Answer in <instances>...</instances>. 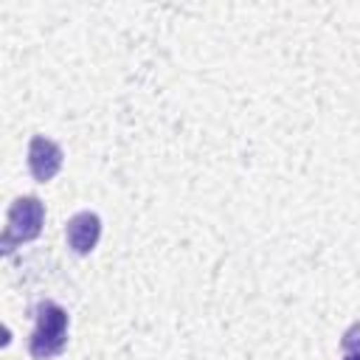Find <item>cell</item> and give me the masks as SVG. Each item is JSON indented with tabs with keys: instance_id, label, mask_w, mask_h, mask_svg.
Returning <instances> with one entry per match:
<instances>
[{
	"instance_id": "1",
	"label": "cell",
	"mask_w": 360,
	"mask_h": 360,
	"mask_svg": "<svg viewBox=\"0 0 360 360\" xmlns=\"http://www.w3.org/2000/svg\"><path fill=\"white\" fill-rule=\"evenodd\" d=\"M68 312L53 304V301H42L37 307V323L34 332L28 338V352L34 360H51L56 354H62V349L68 346Z\"/></svg>"
},
{
	"instance_id": "2",
	"label": "cell",
	"mask_w": 360,
	"mask_h": 360,
	"mask_svg": "<svg viewBox=\"0 0 360 360\" xmlns=\"http://www.w3.org/2000/svg\"><path fill=\"white\" fill-rule=\"evenodd\" d=\"M42 225H45V205L39 197L34 194H25V197H17L6 214V231L0 236V248L3 253H11L17 245L22 242H31L42 233Z\"/></svg>"
},
{
	"instance_id": "3",
	"label": "cell",
	"mask_w": 360,
	"mask_h": 360,
	"mask_svg": "<svg viewBox=\"0 0 360 360\" xmlns=\"http://www.w3.org/2000/svg\"><path fill=\"white\" fill-rule=\"evenodd\" d=\"M62 160H65V152H62L59 143H53L45 135L31 138V143H28V172H31L34 180H39V183L53 180L56 172L62 169Z\"/></svg>"
},
{
	"instance_id": "4",
	"label": "cell",
	"mask_w": 360,
	"mask_h": 360,
	"mask_svg": "<svg viewBox=\"0 0 360 360\" xmlns=\"http://www.w3.org/2000/svg\"><path fill=\"white\" fill-rule=\"evenodd\" d=\"M65 233H68V245H70L79 256H84V253H90V250L96 248V242H98V236H101V219H98V214H93V211H79L76 217L68 219Z\"/></svg>"
},
{
	"instance_id": "5",
	"label": "cell",
	"mask_w": 360,
	"mask_h": 360,
	"mask_svg": "<svg viewBox=\"0 0 360 360\" xmlns=\"http://www.w3.org/2000/svg\"><path fill=\"white\" fill-rule=\"evenodd\" d=\"M340 349H343V354H357V357H360V321L352 323V326L343 332Z\"/></svg>"
},
{
	"instance_id": "6",
	"label": "cell",
	"mask_w": 360,
	"mask_h": 360,
	"mask_svg": "<svg viewBox=\"0 0 360 360\" xmlns=\"http://www.w3.org/2000/svg\"><path fill=\"white\" fill-rule=\"evenodd\" d=\"M343 360H360L357 354H343Z\"/></svg>"
}]
</instances>
